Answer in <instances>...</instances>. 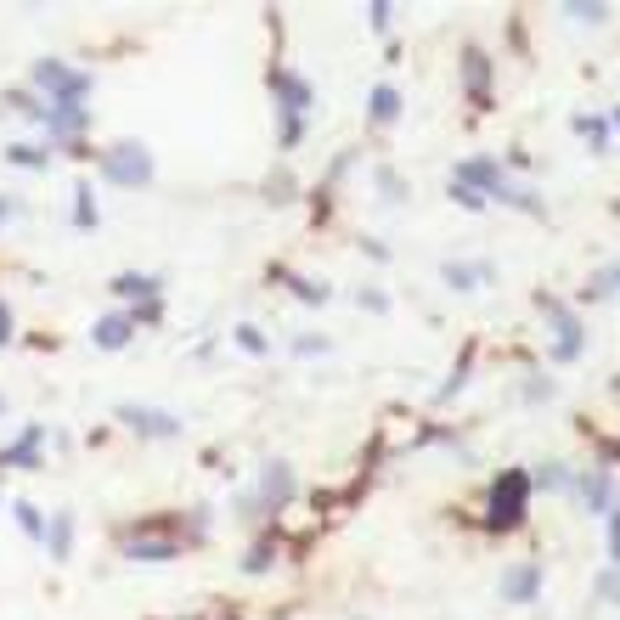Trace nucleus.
<instances>
[{"label":"nucleus","mask_w":620,"mask_h":620,"mask_svg":"<svg viewBox=\"0 0 620 620\" xmlns=\"http://www.w3.org/2000/svg\"><path fill=\"white\" fill-rule=\"evenodd\" d=\"M271 90H277V113H282V147H293L305 136V113L316 108V90L293 68H271Z\"/></svg>","instance_id":"nucleus-1"},{"label":"nucleus","mask_w":620,"mask_h":620,"mask_svg":"<svg viewBox=\"0 0 620 620\" xmlns=\"http://www.w3.org/2000/svg\"><path fill=\"white\" fill-rule=\"evenodd\" d=\"M525 502H531V474L502 468V479L491 485V531H513L525 519Z\"/></svg>","instance_id":"nucleus-2"},{"label":"nucleus","mask_w":620,"mask_h":620,"mask_svg":"<svg viewBox=\"0 0 620 620\" xmlns=\"http://www.w3.org/2000/svg\"><path fill=\"white\" fill-rule=\"evenodd\" d=\"M102 175H108L113 186H147V181H152V158H147L142 142H119V147L102 152Z\"/></svg>","instance_id":"nucleus-3"},{"label":"nucleus","mask_w":620,"mask_h":620,"mask_svg":"<svg viewBox=\"0 0 620 620\" xmlns=\"http://www.w3.org/2000/svg\"><path fill=\"white\" fill-rule=\"evenodd\" d=\"M536 305H541V316L552 321V328H559V339H552V362H575L586 339H581V321L570 316V305L552 299V293H536Z\"/></svg>","instance_id":"nucleus-4"},{"label":"nucleus","mask_w":620,"mask_h":620,"mask_svg":"<svg viewBox=\"0 0 620 620\" xmlns=\"http://www.w3.org/2000/svg\"><path fill=\"white\" fill-rule=\"evenodd\" d=\"M35 85L51 90V108L57 102H85L90 96V74H74V68H62V62H35Z\"/></svg>","instance_id":"nucleus-5"},{"label":"nucleus","mask_w":620,"mask_h":620,"mask_svg":"<svg viewBox=\"0 0 620 620\" xmlns=\"http://www.w3.org/2000/svg\"><path fill=\"white\" fill-rule=\"evenodd\" d=\"M288 497H293V468H288V463H266V468H259V491L243 497V508H254V513H277Z\"/></svg>","instance_id":"nucleus-6"},{"label":"nucleus","mask_w":620,"mask_h":620,"mask_svg":"<svg viewBox=\"0 0 620 620\" xmlns=\"http://www.w3.org/2000/svg\"><path fill=\"white\" fill-rule=\"evenodd\" d=\"M119 417H124L142 440H175V435H181V417H175V412H158V406H119Z\"/></svg>","instance_id":"nucleus-7"},{"label":"nucleus","mask_w":620,"mask_h":620,"mask_svg":"<svg viewBox=\"0 0 620 620\" xmlns=\"http://www.w3.org/2000/svg\"><path fill=\"white\" fill-rule=\"evenodd\" d=\"M451 181H463V186H474L479 192V198H497V192H502V164H497V158H463V164H457V175Z\"/></svg>","instance_id":"nucleus-8"},{"label":"nucleus","mask_w":620,"mask_h":620,"mask_svg":"<svg viewBox=\"0 0 620 620\" xmlns=\"http://www.w3.org/2000/svg\"><path fill=\"white\" fill-rule=\"evenodd\" d=\"M536 593H541V564L502 570V604H536Z\"/></svg>","instance_id":"nucleus-9"},{"label":"nucleus","mask_w":620,"mask_h":620,"mask_svg":"<svg viewBox=\"0 0 620 620\" xmlns=\"http://www.w3.org/2000/svg\"><path fill=\"white\" fill-rule=\"evenodd\" d=\"M40 440H46V429H40V423H28V429L0 451V468H40Z\"/></svg>","instance_id":"nucleus-10"},{"label":"nucleus","mask_w":620,"mask_h":620,"mask_svg":"<svg viewBox=\"0 0 620 620\" xmlns=\"http://www.w3.org/2000/svg\"><path fill=\"white\" fill-rule=\"evenodd\" d=\"M440 277H446V288L468 293L474 282H491V277H497V266H491V259H474V266H468V259H446V266H440Z\"/></svg>","instance_id":"nucleus-11"},{"label":"nucleus","mask_w":620,"mask_h":620,"mask_svg":"<svg viewBox=\"0 0 620 620\" xmlns=\"http://www.w3.org/2000/svg\"><path fill=\"white\" fill-rule=\"evenodd\" d=\"M581 502H586V513H609L615 508V474L609 468H593L581 479Z\"/></svg>","instance_id":"nucleus-12"},{"label":"nucleus","mask_w":620,"mask_h":620,"mask_svg":"<svg viewBox=\"0 0 620 620\" xmlns=\"http://www.w3.org/2000/svg\"><path fill=\"white\" fill-rule=\"evenodd\" d=\"M46 124H51V142H68V136H79V130L90 124V113L79 102H57V108H46Z\"/></svg>","instance_id":"nucleus-13"},{"label":"nucleus","mask_w":620,"mask_h":620,"mask_svg":"<svg viewBox=\"0 0 620 620\" xmlns=\"http://www.w3.org/2000/svg\"><path fill=\"white\" fill-rule=\"evenodd\" d=\"M130 333H136V316H102V321L90 328L96 350H124V344H130Z\"/></svg>","instance_id":"nucleus-14"},{"label":"nucleus","mask_w":620,"mask_h":620,"mask_svg":"<svg viewBox=\"0 0 620 620\" xmlns=\"http://www.w3.org/2000/svg\"><path fill=\"white\" fill-rule=\"evenodd\" d=\"M124 559H136V564H170V559H181V541H130Z\"/></svg>","instance_id":"nucleus-15"},{"label":"nucleus","mask_w":620,"mask_h":620,"mask_svg":"<svg viewBox=\"0 0 620 620\" xmlns=\"http://www.w3.org/2000/svg\"><path fill=\"white\" fill-rule=\"evenodd\" d=\"M158 277H136V271H124V277H113V293L119 299H158Z\"/></svg>","instance_id":"nucleus-16"},{"label":"nucleus","mask_w":620,"mask_h":620,"mask_svg":"<svg viewBox=\"0 0 620 620\" xmlns=\"http://www.w3.org/2000/svg\"><path fill=\"white\" fill-rule=\"evenodd\" d=\"M46 547H51V559H68V547H74V513H57L51 525H46Z\"/></svg>","instance_id":"nucleus-17"},{"label":"nucleus","mask_w":620,"mask_h":620,"mask_svg":"<svg viewBox=\"0 0 620 620\" xmlns=\"http://www.w3.org/2000/svg\"><path fill=\"white\" fill-rule=\"evenodd\" d=\"M367 113H373V124H395V119H401V90H395V85H378Z\"/></svg>","instance_id":"nucleus-18"},{"label":"nucleus","mask_w":620,"mask_h":620,"mask_svg":"<svg viewBox=\"0 0 620 620\" xmlns=\"http://www.w3.org/2000/svg\"><path fill=\"white\" fill-rule=\"evenodd\" d=\"M463 74H468V90H474V102L485 108L491 96H485V79H491V62H485L479 51H468V62H463Z\"/></svg>","instance_id":"nucleus-19"},{"label":"nucleus","mask_w":620,"mask_h":620,"mask_svg":"<svg viewBox=\"0 0 620 620\" xmlns=\"http://www.w3.org/2000/svg\"><path fill=\"white\" fill-rule=\"evenodd\" d=\"M575 130H581L586 142H593V152H604V147H609V124H604V119H593V113H581V119H575Z\"/></svg>","instance_id":"nucleus-20"},{"label":"nucleus","mask_w":620,"mask_h":620,"mask_svg":"<svg viewBox=\"0 0 620 620\" xmlns=\"http://www.w3.org/2000/svg\"><path fill=\"white\" fill-rule=\"evenodd\" d=\"M6 158H12V164H23V170H40V164H46V147L17 142V147H6Z\"/></svg>","instance_id":"nucleus-21"},{"label":"nucleus","mask_w":620,"mask_h":620,"mask_svg":"<svg viewBox=\"0 0 620 620\" xmlns=\"http://www.w3.org/2000/svg\"><path fill=\"white\" fill-rule=\"evenodd\" d=\"M373 181H378V192H384V204H401V198H406V186H401L395 170H373Z\"/></svg>","instance_id":"nucleus-22"},{"label":"nucleus","mask_w":620,"mask_h":620,"mask_svg":"<svg viewBox=\"0 0 620 620\" xmlns=\"http://www.w3.org/2000/svg\"><path fill=\"white\" fill-rule=\"evenodd\" d=\"M536 479L547 485V491H575V479H570V468H564V463H547Z\"/></svg>","instance_id":"nucleus-23"},{"label":"nucleus","mask_w":620,"mask_h":620,"mask_svg":"<svg viewBox=\"0 0 620 620\" xmlns=\"http://www.w3.org/2000/svg\"><path fill=\"white\" fill-rule=\"evenodd\" d=\"M12 513H17V525H23L28 536H35V541H46V519H40V508H28V502H17Z\"/></svg>","instance_id":"nucleus-24"},{"label":"nucleus","mask_w":620,"mask_h":620,"mask_svg":"<svg viewBox=\"0 0 620 620\" xmlns=\"http://www.w3.org/2000/svg\"><path fill=\"white\" fill-rule=\"evenodd\" d=\"M74 226H79V232H90V226H96V209H90V186H74Z\"/></svg>","instance_id":"nucleus-25"},{"label":"nucleus","mask_w":620,"mask_h":620,"mask_svg":"<svg viewBox=\"0 0 620 620\" xmlns=\"http://www.w3.org/2000/svg\"><path fill=\"white\" fill-rule=\"evenodd\" d=\"M271 559H277V547H271V541H259V547L248 552V559H243V570H248V575H259V570H271Z\"/></svg>","instance_id":"nucleus-26"},{"label":"nucleus","mask_w":620,"mask_h":620,"mask_svg":"<svg viewBox=\"0 0 620 620\" xmlns=\"http://www.w3.org/2000/svg\"><path fill=\"white\" fill-rule=\"evenodd\" d=\"M604 519H609V564L620 570V502H615V508H609Z\"/></svg>","instance_id":"nucleus-27"},{"label":"nucleus","mask_w":620,"mask_h":620,"mask_svg":"<svg viewBox=\"0 0 620 620\" xmlns=\"http://www.w3.org/2000/svg\"><path fill=\"white\" fill-rule=\"evenodd\" d=\"M288 282H293V293H299L305 305H321V299H328V288H316V282H305V277H288Z\"/></svg>","instance_id":"nucleus-28"},{"label":"nucleus","mask_w":620,"mask_h":620,"mask_svg":"<svg viewBox=\"0 0 620 620\" xmlns=\"http://www.w3.org/2000/svg\"><path fill=\"white\" fill-rule=\"evenodd\" d=\"M389 17H395V6H384V0H378V6H367V23H373V35H389Z\"/></svg>","instance_id":"nucleus-29"},{"label":"nucleus","mask_w":620,"mask_h":620,"mask_svg":"<svg viewBox=\"0 0 620 620\" xmlns=\"http://www.w3.org/2000/svg\"><path fill=\"white\" fill-rule=\"evenodd\" d=\"M564 12H570V17H581V23H604V17H609V6H581V0H570Z\"/></svg>","instance_id":"nucleus-30"},{"label":"nucleus","mask_w":620,"mask_h":620,"mask_svg":"<svg viewBox=\"0 0 620 620\" xmlns=\"http://www.w3.org/2000/svg\"><path fill=\"white\" fill-rule=\"evenodd\" d=\"M237 344H243L248 355H266V333H259V328H237Z\"/></svg>","instance_id":"nucleus-31"},{"label":"nucleus","mask_w":620,"mask_h":620,"mask_svg":"<svg viewBox=\"0 0 620 620\" xmlns=\"http://www.w3.org/2000/svg\"><path fill=\"white\" fill-rule=\"evenodd\" d=\"M451 198H457V204H463V209H485V198H479V192H474V186H463V181H451Z\"/></svg>","instance_id":"nucleus-32"},{"label":"nucleus","mask_w":620,"mask_h":620,"mask_svg":"<svg viewBox=\"0 0 620 620\" xmlns=\"http://www.w3.org/2000/svg\"><path fill=\"white\" fill-rule=\"evenodd\" d=\"M598 593H604L609 604H620V575H615V570H604V575H598Z\"/></svg>","instance_id":"nucleus-33"},{"label":"nucleus","mask_w":620,"mask_h":620,"mask_svg":"<svg viewBox=\"0 0 620 620\" xmlns=\"http://www.w3.org/2000/svg\"><path fill=\"white\" fill-rule=\"evenodd\" d=\"M362 310H389V299H384V293H367V288H362Z\"/></svg>","instance_id":"nucleus-34"},{"label":"nucleus","mask_w":620,"mask_h":620,"mask_svg":"<svg viewBox=\"0 0 620 620\" xmlns=\"http://www.w3.org/2000/svg\"><path fill=\"white\" fill-rule=\"evenodd\" d=\"M6 339H12V310L0 305V344H6Z\"/></svg>","instance_id":"nucleus-35"},{"label":"nucleus","mask_w":620,"mask_h":620,"mask_svg":"<svg viewBox=\"0 0 620 620\" xmlns=\"http://www.w3.org/2000/svg\"><path fill=\"white\" fill-rule=\"evenodd\" d=\"M12 215H17V204H12V198H0V226H6Z\"/></svg>","instance_id":"nucleus-36"},{"label":"nucleus","mask_w":620,"mask_h":620,"mask_svg":"<svg viewBox=\"0 0 620 620\" xmlns=\"http://www.w3.org/2000/svg\"><path fill=\"white\" fill-rule=\"evenodd\" d=\"M609 119H615V130H620V108H615V113H609Z\"/></svg>","instance_id":"nucleus-37"},{"label":"nucleus","mask_w":620,"mask_h":620,"mask_svg":"<svg viewBox=\"0 0 620 620\" xmlns=\"http://www.w3.org/2000/svg\"><path fill=\"white\" fill-rule=\"evenodd\" d=\"M609 277H615V282H620V266H615V271H609Z\"/></svg>","instance_id":"nucleus-38"},{"label":"nucleus","mask_w":620,"mask_h":620,"mask_svg":"<svg viewBox=\"0 0 620 620\" xmlns=\"http://www.w3.org/2000/svg\"><path fill=\"white\" fill-rule=\"evenodd\" d=\"M0 412H6V395H0Z\"/></svg>","instance_id":"nucleus-39"}]
</instances>
